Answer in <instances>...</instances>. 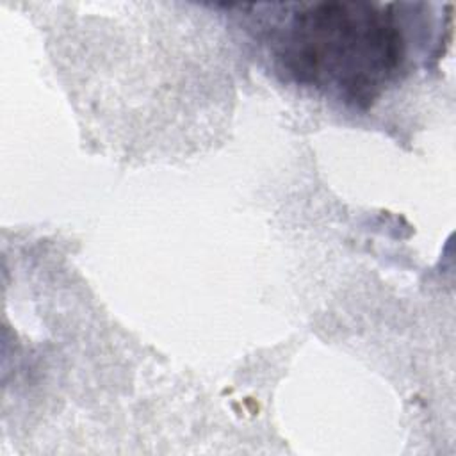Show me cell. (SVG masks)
<instances>
[{
	"label": "cell",
	"mask_w": 456,
	"mask_h": 456,
	"mask_svg": "<svg viewBox=\"0 0 456 456\" xmlns=\"http://www.w3.org/2000/svg\"><path fill=\"white\" fill-rule=\"evenodd\" d=\"M395 7L370 2L305 5L278 37V61L297 84L367 107L406 61V37Z\"/></svg>",
	"instance_id": "6da1fadb"
}]
</instances>
